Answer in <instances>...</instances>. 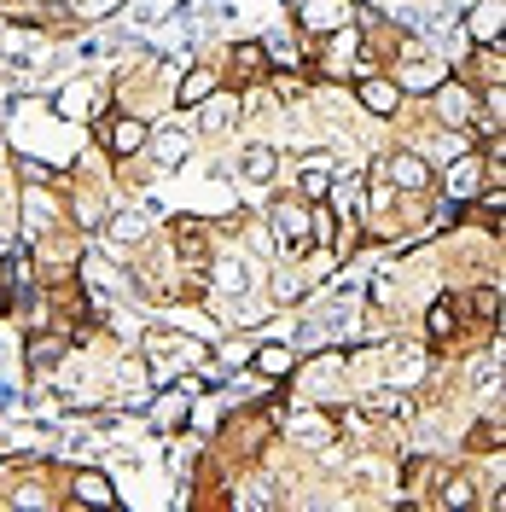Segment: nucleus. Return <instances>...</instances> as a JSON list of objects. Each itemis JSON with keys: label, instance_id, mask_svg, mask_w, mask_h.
<instances>
[{"label": "nucleus", "instance_id": "f257e3e1", "mask_svg": "<svg viewBox=\"0 0 506 512\" xmlns=\"http://www.w3.org/2000/svg\"><path fill=\"white\" fill-rule=\"evenodd\" d=\"M268 227H274V245H280L285 262H303V256L315 251V239H309V210H303L297 198H280V204L268 210Z\"/></svg>", "mask_w": 506, "mask_h": 512}, {"label": "nucleus", "instance_id": "f03ea898", "mask_svg": "<svg viewBox=\"0 0 506 512\" xmlns=\"http://www.w3.org/2000/svg\"><path fill=\"white\" fill-rule=\"evenodd\" d=\"M349 6H355V0H297V24L315 30V35H332V30L349 24Z\"/></svg>", "mask_w": 506, "mask_h": 512}, {"label": "nucleus", "instance_id": "7ed1b4c3", "mask_svg": "<svg viewBox=\"0 0 506 512\" xmlns=\"http://www.w3.org/2000/svg\"><path fill=\"white\" fill-rule=\"evenodd\" d=\"M361 419H373V425H384V419H390V425H408L413 402L402 390H367V396H361Z\"/></svg>", "mask_w": 506, "mask_h": 512}, {"label": "nucleus", "instance_id": "20e7f679", "mask_svg": "<svg viewBox=\"0 0 506 512\" xmlns=\"http://www.w3.org/2000/svg\"><path fill=\"white\" fill-rule=\"evenodd\" d=\"M437 117H443V123H454V128H466L477 117V99H472V88H466V82H437Z\"/></svg>", "mask_w": 506, "mask_h": 512}, {"label": "nucleus", "instance_id": "39448f33", "mask_svg": "<svg viewBox=\"0 0 506 512\" xmlns=\"http://www.w3.org/2000/svg\"><path fill=\"white\" fill-rule=\"evenodd\" d=\"M233 123H239V94L216 88V94L198 99V128H204V134H227Z\"/></svg>", "mask_w": 506, "mask_h": 512}, {"label": "nucleus", "instance_id": "423d86ee", "mask_svg": "<svg viewBox=\"0 0 506 512\" xmlns=\"http://www.w3.org/2000/svg\"><path fill=\"white\" fill-rule=\"evenodd\" d=\"M332 431H338V425H326V414H315V408H297V414L285 419V437H291V443H303V448L332 443Z\"/></svg>", "mask_w": 506, "mask_h": 512}, {"label": "nucleus", "instance_id": "0eeeda50", "mask_svg": "<svg viewBox=\"0 0 506 512\" xmlns=\"http://www.w3.org/2000/svg\"><path fill=\"white\" fill-rule=\"evenodd\" d=\"M355 99H361L373 117H396V105H402V88H396V76H367V82L355 88Z\"/></svg>", "mask_w": 506, "mask_h": 512}, {"label": "nucleus", "instance_id": "6e6552de", "mask_svg": "<svg viewBox=\"0 0 506 512\" xmlns=\"http://www.w3.org/2000/svg\"><path fill=\"white\" fill-rule=\"evenodd\" d=\"M216 286H222L227 297H251L256 291V262L251 256H222V262H216Z\"/></svg>", "mask_w": 506, "mask_h": 512}, {"label": "nucleus", "instance_id": "1a4fd4ad", "mask_svg": "<svg viewBox=\"0 0 506 512\" xmlns=\"http://www.w3.org/2000/svg\"><path fill=\"white\" fill-rule=\"evenodd\" d=\"M448 76L443 59H425L419 47H408V64H402V76H396V88H437Z\"/></svg>", "mask_w": 506, "mask_h": 512}, {"label": "nucleus", "instance_id": "9d476101", "mask_svg": "<svg viewBox=\"0 0 506 512\" xmlns=\"http://www.w3.org/2000/svg\"><path fill=\"white\" fill-rule=\"evenodd\" d=\"M146 140H152V163H158V169H181V163L192 158V140L181 128H158V134H146Z\"/></svg>", "mask_w": 506, "mask_h": 512}, {"label": "nucleus", "instance_id": "9b49d317", "mask_svg": "<svg viewBox=\"0 0 506 512\" xmlns=\"http://www.w3.org/2000/svg\"><path fill=\"white\" fill-rule=\"evenodd\" d=\"M477 187H483V163L472 158V152H460V158H448V198H477Z\"/></svg>", "mask_w": 506, "mask_h": 512}, {"label": "nucleus", "instance_id": "f8f14e48", "mask_svg": "<svg viewBox=\"0 0 506 512\" xmlns=\"http://www.w3.org/2000/svg\"><path fill=\"white\" fill-rule=\"evenodd\" d=\"M70 501H76V507H111L117 489H111L105 472H76V478H70Z\"/></svg>", "mask_w": 506, "mask_h": 512}, {"label": "nucleus", "instance_id": "ddd939ff", "mask_svg": "<svg viewBox=\"0 0 506 512\" xmlns=\"http://www.w3.org/2000/svg\"><path fill=\"white\" fill-rule=\"evenodd\" d=\"M274 169H280V152H274V146H262V140H251V146L239 152V175L256 181V187H262V181H274Z\"/></svg>", "mask_w": 506, "mask_h": 512}, {"label": "nucleus", "instance_id": "4468645a", "mask_svg": "<svg viewBox=\"0 0 506 512\" xmlns=\"http://www.w3.org/2000/svg\"><path fill=\"white\" fill-rule=\"evenodd\" d=\"M384 175H390V187H402V192H425V187H431V169L413 158V152L390 158V163H384Z\"/></svg>", "mask_w": 506, "mask_h": 512}, {"label": "nucleus", "instance_id": "2eb2a0df", "mask_svg": "<svg viewBox=\"0 0 506 512\" xmlns=\"http://www.w3.org/2000/svg\"><path fill=\"white\" fill-rule=\"evenodd\" d=\"M146 222H152L146 210H123V216H111V227H105V239H111L117 251H134V245L146 239Z\"/></svg>", "mask_w": 506, "mask_h": 512}, {"label": "nucleus", "instance_id": "dca6fc26", "mask_svg": "<svg viewBox=\"0 0 506 512\" xmlns=\"http://www.w3.org/2000/svg\"><path fill=\"white\" fill-rule=\"evenodd\" d=\"M425 373H431L425 350H396V361H390V384H396V390H413V384H425Z\"/></svg>", "mask_w": 506, "mask_h": 512}, {"label": "nucleus", "instance_id": "f3484780", "mask_svg": "<svg viewBox=\"0 0 506 512\" xmlns=\"http://www.w3.org/2000/svg\"><path fill=\"white\" fill-rule=\"evenodd\" d=\"M204 94H216V70H204V64H198V70H187V76H181V94H175V105H181V111H198V99Z\"/></svg>", "mask_w": 506, "mask_h": 512}, {"label": "nucleus", "instance_id": "a211bd4d", "mask_svg": "<svg viewBox=\"0 0 506 512\" xmlns=\"http://www.w3.org/2000/svg\"><path fill=\"white\" fill-rule=\"evenodd\" d=\"M146 134H152V128L140 123V117H123V123L111 128V152H117V158H134V152L146 146Z\"/></svg>", "mask_w": 506, "mask_h": 512}, {"label": "nucleus", "instance_id": "6ab92c4d", "mask_svg": "<svg viewBox=\"0 0 506 512\" xmlns=\"http://www.w3.org/2000/svg\"><path fill=\"white\" fill-rule=\"evenodd\" d=\"M262 59H268V64H280V70H285V64L297 70V64H303V53H297V35L274 30V35H268V41H262Z\"/></svg>", "mask_w": 506, "mask_h": 512}, {"label": "nucleus", "instance_id": "aec40b11", "mask_svg": "<svg viewBox=\"0 0 506 512\" xmlns=\"http://www.w3.org/2000/svg\"><path fill=\"white\" fill-rule=\"evenodd\" d=\"M384 204H390V175H384V163L367 169V222H379Z\"/></svg>", "mask_w": 506, "mask_h": 512}, {"label": "nucleus", "instance_id": "412c9836", "mask_svg": "<svg viewBox=\"0 0 506 512\" xmlns=\"http://www.w3.org/2000/svg\"><path fill=\"white\" fill-rule=\"evenodd\" d=\"M303 373H309V390H326V384H332V373H344V355L338 350H326V355H315V361H309V367H303Z\"/></svg>", "mask_w": 506, "mask_h": 512}, {"label": "nucleus", "instance_id": "4be33fe9", "mask_svg": "<svg viewBox=\"0 0 506 512\" xmlns=\"http://www.w3.org/2000/svg\"><path fill=\"white\" fill-rule=\"evenodd\" d=\"M175 233H181V256H187V262H204V256H210V245H204V227L192 222V216H181V222H175Z\"/></svg>", "mask_w": 506, "mask_h": 512}, {"label": "nucleus", "instance_id": "5701e85b", "mask_svg": "<svg viewBox=\"0 0 506 512\" xmlns=\"http://www.w3.org/2000/svg\"><path fill=\"white\" fill-rule=\"evenodd\" d=\"M251 361H256V373H268V379L291 373V350H285V344H262V350H256Z\"/></svg>", "mask_w": 506, "mask_h": 512}, {"label": "nucleus", "instance_id": "b1692460", "mask_svg": "<svg viewBox=\"0 0 506 512\" xmlns=\"http://www.w3.org/2000/svg\"><path fill=\"white\" fill-rule=\"evenodd\" d=\"M309 239H315V245H332V251H338V216H332L326 204H315V216H309Z\"/></svg>", "mask_w": 506, "mask_h": 512}, {"label": "nucleus", "instance_id": "393cba45", "mask_svg": "<svg viewBox=\"0 0 506 512\" xmlns=\"http://www.w3.org/2000/svg\"><path fill=\"white\" fill-rule=\"evenodd\" d=\"M472 35H483V47L501 41V0H483V18L472 12Z\"/></svg>", "mask_w": 506, "mask_h": 512}, {"label": "nucleus", "instance_id": "a878e982", "mask_svg": "<svg viewBox=\"0 0 506 512\" xmlns=\"http://www.w3.org/2000/svg\"><path fill=\"white\" fill-rule=\"evenodd\" d=\"M332 181H338V175H332L326 163H309V169L297 175V187L309 192V198H326V192H332Z\"/></svg>", "mask_w": 506, "mask_h": 512}, {"label": "nucleus", "instance_id": "bb28decb", "mask_svg": "<svg viewBox=\"0 0 506 512\" xmlns=\"http://www.w3.org/2000/svg\"><path fill=\"white\" fill-rule=\"evenodd\" d=\"M0 47H6V59H12V64H30L35 59V35L30 30H6V35H0Z\"/></svg>", "mask_w": 506, "mask_h": 512}, {"label": "nucleus", "instance_id": "cd10ccee", "mask_svg": "<svg viewBox=\"0 0 506 512\" xmlns=\"http://www.w3.org/2000/svg\"><path fill=\"white\" fill-rule=\"evenodd\" d=\"M425 326H431V338H448V332H454V303L437 297V303L425 309Z\"/></svg>", "mask_w": 506, "mask_h": 512}, {"label": "nucleus", "instance_id": "c85d7f7f", "mask_svg": "<svg viewBox=\"0 0 506 512\" xmlns=\"http://www.w3.org/2000/svg\"><path fill=\"white\" fill-rule=\"evenodd\" d=\"M88 99H94V88H88V82H70V88H64V99H59V111H64V117H88Z\"/></svg>", "mask_w": 506, "mask_h": 512}, {"label": "nucleus", "instance_id": "c756f323", "mask_svg": "<svg viewBox=\"0 0 506 512\" xmlns=\"http://www.w3.org/2000/svg\"><path fill=\"white\" fill-rule=\"evenodd\" d=\"M472 501H477V483H472V478H448L443 507H472Z\"/></svg>", "mask_w": 506, "mask_h": 512}, {"label": "nucleus", "instance_id": "7c9ffc66", "mask_svg": "<svg viewBox=\"0 0 506 512\" xmlns=\"http://www.w3.org/2000/svg\"><path fill=\"white\" fill-rule=\"evenodd\" d=\"M274 303H303V286H297V274H291V268L274 274Z\"/></svg>", "mask_w": 506, "mask_h": 512}, {"label": "nucleus", "instance_id": "2f4dec72", "mask_svg": "<svg viewBox=\"0 0 506 512\" xmlns=\"http://www.w3.org/2000/svg\"><path fill=\"white\" fill-rule=\"evenodd\" d=\"M233 507H274V495H268L262 483H245V489L233 495Z\"/></svg>", "mask_w": 506, "mask_h": 512}, {"label": "nucleus", "instance_id": "473e14b6", "mask_svg": "<svg viewBox=\"0 0 506 512\" xmlns=\"http://www.w3.org/2000/svg\"><path fill=\"white\" fill-rule=\"evenodd\" d=\"M117 384H123V390H140V384H146V361H123V367H117Z\"/></svg>", "mask_w": 506, "mask_h": 512}, {"label": "nucleus", "instance_id": "72a5a7b5", "mask_svg": "<svg viewBox=\"0 0 506 512\" xmlns=\"http://www.w3.org/2000/svg\"><path fill=\"white\" fill-rule=\"evenodd\" d=\"M239 64H245V76H256L262 70V47H239Z\"/></svg>", "mask_w": 506, "mask_h": 512}, {"label": "nucleus", "instance_id": "f704fd0d", "mask_svg": "<svg viewBox=\"0 0 506 512\" xmlns=\"http://www.w3.org/2000/svg\"><path fill=\"white\" fill-rule=\"evenodd\" d=\"M222 361H227V367H239V361H251V344H227V350H222Z\"/></svg>", "mask_w": 506, "mask_h": 512}]
</instances>
